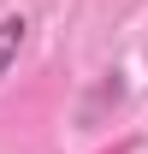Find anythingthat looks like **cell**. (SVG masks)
<instances>
[{
  "label": "cell",
  "mask_w": 148,
  "mask_h": 154,
  "mask_svg": "<svg viewBox=\"0 0 148 154\" xmlns=\"http://www.w3.org/2000/svg\"><path fill=\"white\" fill-rule=\"evenodd\" d=\"M24 36H30V18H24V12H6V18H0V77L18 65V48H24Z\"/></svg>",
  "instance_id": "6da1fadb"
}]
</instances>
